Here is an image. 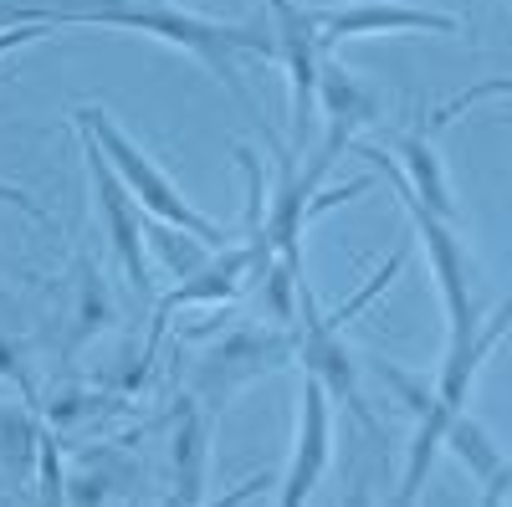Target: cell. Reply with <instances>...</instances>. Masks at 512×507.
I'll use <instances>...</instances> for the list:
<instances>
[{
	"mask_svg": "<svg viewBox=\"0 0 512 507\" xmlns=\"http://www.w3.org/2000/svg\"><path fill=\"white\" fill-rule=\"evenodd\" d=\"M41 16L57 21V26H113V31H139V36H159L169 47L190 52L216 82H226V93L256 118V103L246 93V82L236 72V52L251 57H277V36L272 21H210L195 11H180L169 0H47Z\"/></svg>",
	"mask_w": 512,
	"mask_h": 507,
	"instance_id": "1",
	"label": "cell"
},
{
	"mask_svg": "<svg viewBox=\"0 0 512 507\" xmlns=\"http://www.w3.org/2000/svg\"><path fill=\"white\" fill-rule=\"evenodd\" d=\"M72 118H77V129H88V134L98 139V149H103V159L113 164L118 185L134 195V205L144 210V216H154V221H164V226H180L185 236L205 241L210 251H221V246H226V231L210 221V216H200V210L180 195V185L169 180L164 169H159L134 139H128L103 108H72Z\"/></svg>",
	"mask_w": 512,
	"mask_h": 507,
	"instance_id": "2",
	"label": "cell"
},
{
	"mask_svg": "<svg viewBox=\"0 0 512 507\" xmlns=\"http://www.w3.org/2000/svg\"><path fill=\"white\" fill-rule=\"evenodd\" d=\"M359 154H369L379 169H384V180H390L400 190V205H405V216L410 226L420 231L425 251H431V267H436V282H441V303H446V344H466V338L477 333L482 313H477V262H472V251H466V241L456 236V221H441L436 210H425L410 185L400 180V169L390 164V154L364 144Z\"/></svg>",
	"mask_w": 512,
	"mask_h": 507,
	"instance_id": "3",
	"label": "cell"
},
{
	"mask_svg": "<svg viewBox=\"0 0 512 507\" xmlns=\"http://www.w3.org/2000/svg\"><path fill=\"white\" fill-rule=\"evenodd\" d=\"M82 164H88V185H93V200H98V216H103V236L113 246V257L128 277V287H134L139 303H154V272H149V246H144V210L134 205V195H128L113 175V164L103 159L98 139L82 129Z\"/></svg>",
	"mask_w": 512,
	"mask_h": 507,
	"instance_id": "4",
	"label": "cell"
},
{
	"mask_svg": "<svg viewBox=\"0 0 512 507\" xmlns=\"http://www.w3.org/2000/svg\"><path fill=\"white\" fill-rule=\"evenodd\" d=\"M297 364H303V374H313L318 385L328 390V400H338V405H349L364 426L374 431V415H369V405H364V395H359V354L349 349V338H344V328H338L328 313H318V303H313V292H308V282H297Z\"/></svg>",
	"mask_w": 512,
	"mask_h": 507,
	"instance_id": "5",
	"label": "cell"
},
{
	"mask_svg": "<svg viewBox=\"0 0 512 507\" xmlns=\"http://www.w3.org/2000/svg\"><path fill=\"white\" fill-rule=\"evenodd\" d=\"M318 26V47L338 52L344 41L359 36H410V31H431V36H456L461 21L431 6H405V0H349V6H313Z\"/></svg>",
	"mask_w": 512,
	"mask_h": 507,
	"instance_id": "6",
	"label": "cell"
},
{
	"mask_svg": "<svg viewBox=\"0 0 512 507\" xmlns=\"http://www.w3.org/2000/svg\"><path fill=\"white\" fill-rule=\"evenodd\" d=\"M272 16V36H277V57L287 62V82H292V149L308 144V118H313V93H318V26H313V6L303 0H267Z\"/></svg>",
	"mask_w": 512,
	"mask_h": 507,
	"instance_id": "7",
	"label": "cell"
},
{
	"mask_svg": "<svg viewBox=\"0 0 512 507\" xmlns=\"http://www.w3.org/2000/svg\"><path fill=\"white\" fill-rule=\"evenodd\" d=\"M297 354V338L282 328V333H262V328H241L231 333L216 354H205L200 369H195V400H210L221 405L236 385L256 379L262 369H277Z\"/></svg>",
	"mask_w": 512,
	"mask_h": 507,
	"instance_id": "8",
	"label": "cell"
},
{
	"mask_svg": "<svg viewBox=\"0 0 512 507\" xmlns=\"http://www.w3.org/2000/svg\"><path fill=\"white\" fill-rule=\"evenodd\" d=\"M328 456H333V400L328 390L318 385L313 374H303V405H297V441H292V456H287V472H282V487H277V502L282 507H303L323 472H328Z\"/></svg>",
	"mask_w": 512,
	"mask_h": 507,
	"instance_id": "9",
	"label": "cell"
},
{
	"mask_svg": "<svg viewBox=\"0 0 512 507\" xmlns=\"http://www.w3.org/2000/svg\"><path fill=\"white\" fill-rule=\"evenodd\" d=\"M374 364V374L384 379L390 390H400L405 395V405L415 410V441H410V456H405V482H400V492H395V502H415L420 492H425V477H431V461L441 456V436H446V426H451V405L431 390V385H420V379H410L405 369H390V364H379V359H369Z\"/></svg>",
	"mask_w": 512,
	"mask_h": 507,
	"instance_id": "10",
	"label": "cell"
},
{
	"mask_svg": "<svg viewBox=\"0 0 512 507\" xmlns=\"http://www.w3.org/2000/svg\"><path fill=\"white\" fill-rule=\"evenodd\" d=\"M169 467H175V492L169 502H205V467H210V415L195 405V395L175 410V436H169Z\"/></svg>",
	"mask_w": 512,
	"mask_h": 507,
	"instance_id": "11",
	"label": "cell"
},
{
	"mask_svg": "<svg viewBox=\"0 0 512 507\" xmlns=\"http://www.w3.org/2000/svg\"><path fill=\"white\" fill-rule=\"evenodd\" d=\"M436 134V129H431ZM425 129H405L395 134V154H400V180L410 185V195L436 210L441 221H456V200H451V185H446V169H441V154H436V139Z\"/></svg>",
	"mask_w": 512,
	"mask_h": 507,
	"instance_id": "12",
	"label": "cell"
},
{
	"mask_svg": "<svg viewBox=\"0 0 512 507\" xmlns=\"http://www.w3.org/2000/svg\"><path fill=\"white\" fill-rule=\"evenodd\" d=\"M441 446H451V451L466 461V467H472V477L487 482V487H482V502H487V507L507 502V492H512V461L502 456V446L477 426V420H466V410L451 415V426H446Z\"/></svg>",
	"mask_w": 512,
	"mask_h": 507,
	"instance_id": "13",
	"label": "cell"
},
{
	"mask_svg": "<svg viewBox=\"0 0 512 507\" xmlns=\"http://www.w3.org/2000/svg\"><path fill=\"white\" fill-rule=\"evenodd\" d=\"M103 328H113V298H108V282L98 277V267L82 257L77 262V323H72V349L98 338Z\"/></svg>",
	"mask_w": 512,
	"mask_h": 507,
	"instance_id": "14",
	"label": "cell"
},
{
	"mask_svg": "<svg viewBox=\"0 0 512 507\" xmlns=\"http://www.w3.org/2000/svg\"><path fill=\"white\" fill-rule=\"evenodd\" d=\"M144 246H159L164 257H169V267H175V277H190L195 267H205V251H210L205 241L195 246V241H185V231H180V226H164V221L144 236Z\"/></svg>",
	"mask_w": 512,
	"mask_h": 507,
	"instance_id": "15",
	"label": "cell"
},
{
	"mask_svg": "<svg viewBox=\"0 0 512 507\" xmlns=\"http://www.w3.org/2000/svg\"><path fill=\"white\" fill-rule=\"evenodd\" d=\"M57 31H62L57 21H11V26H0V57H11L16 47H31V41H47Z\"/></svg>",
	"mask_w": 512,
	"mask_h": 507,
	"instance_id": "16",
	"label": "cell"
},
{
	"mask_svg": "<svg viewBox=\"0 0 512 507\" xmlns=\"http://www.w3.org/2000/svg\"><path fill=\"white\" fill-rule=\"evenodd\" d=\"M0 200H6V205H21L31 221H47V210H41V205H36L26 190H16V185H0Z\"/></svg>",
	"mask_w": 512,
	"mask_h": 507,
	"instance_id": "17",
	"label": "cell"
}]
</instances>
